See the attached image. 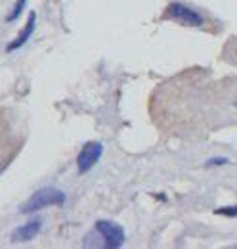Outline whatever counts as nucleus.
Listing matches in <instances>:
<instances>
[{"instance_id":"obj_1","label":"nucleus","mask_w":237,"mask_h":249,"mask_svg":"<svg viewBox=\"0 0 237 249\" xmlns=\"http://www.w3.org/2000/svg\"><path fill=\"white\" fill-rule=\"evenodd\" d=\"M126 240L124 228L111 222V220H98L94 228L85 236L83 246L85 248H105V249H118Z\"/></svg>"},{"instance_id":"obj_2","label":"nucleus","mask_w":237,"mask_h":249,"mask_svg":"<svg viewBox=\"0 0 237 249\" xmlns=\"http://www.w3.org/2000/svg\"><path fill=\"white\" fill-rule=\"evenodd\" d=\"M63 203H65V194L61 190L52 186H44L40 190H36L23 203L21 213L29 215V213H34V211H40V209H46V207H52V205H63Z\"/></svg>"},{"instance_id":"obj_3","label":"nucleus","mask_w":237,"mask_h":249,"mask_svg":"<svg viewBox=\"0 0 237 249\" xmlns=\"http://www.w3.org/2000/svg\"><path fill=\"white\" fill-rule=\"evenodd\" d=\"M167 18L174 19V21L182 23V25H189V27H201L205 23L201 14H197L195 10H191L189 6L182 4V2H172L167 8Z\"/></svg>"},{"instance_id":"obj_4","label":"nucleus","mask_w":237,"mask_h":249,"mask_svg":"<svg viewBox=\"0 0 237 249\" xmlns=\"http://www.w3.org/2000/svg\"><path fill=\"white\" fill-rule=\"evenodd\" d=\"M103 156V144L102 142H96V140H90L86 142L79 156H77V167H79V173L81 175H86L90 169L96 167V163H100V159Z\"/></svg>"},{"instance_id":"obj_5","label":"nucleus","mask_w":237,"mask_h":249,"mask_svg":"<svg viewBox=\"0 0 237 249\" xmlns=\"http://www.w3.org/2000/svg\"><path fill=\"white\" fill-rule=\"evenodd\" d=\"M42 228V220L40 218H34V220H29L27 224H21L19 228H16L12 232V242H31L34 240V236H38Z\"/></svg>"},{"instance_id":"obj_6","label":"nucleus","mask_w":237,"mask_h":249,"mask_svg":"<svg viewBox=\"0 0 237 249\" xmlns=\"http://www.w3.org/2000/svg\"><path fill=\"white\" fill-rule=\"evenodd\" d=\"M34 25H36V14L34 12H31L29 18H27V23H25V27L21 29V33L8 44V52H14V50H17V48H21V46H25V42L31 38V35L34 33Z\"/></svg>"},{"instance_id":"obj_7","label":"nucleus","mask_w":237,"mask_h":249,"mask_svg":"<svg viewBox=\"0 0 237 249\" xmlns=\"http://www.w3.org/2000/svg\"><path fill=\"white\" fill-rule=\"evenodd\" d=\"M25 2H27V0H17V4H16L14 12L8 16V21H14V19H17V18H19V14H21V12H23V8H25Z\"/></svg>"},{"instance_id":"obj_8","label":"nucleus","mask_w":237,"mask_h":249,"mask_svg":"<svg viewBox=\"0 0 237 249\" xmlns=\"http://www.w3.org/2000/svg\"><path fill=\"white\" fill-rule=\"evenodd\" d=\"M216 215H226V217H237V205H234V207H220V209H216Z\"/></svg>"},{"instance_id":"obj_9","label":"nucleus","mask_w":237,"mask_h":249,"mask_svg":"<svg viewBox=\"0 0 237 249\" xmlns=\"http://www.w3.org/2000/svg\"><path fill=\"white\" fill-rule=\"evenodd\" d=\"M228 163V159L226 157H220V159H210L207 165H226Z\"/></svg>"},{"instance_id":"obj_10","label":"nucleus","mask_w":237,"mask_h":249,"mask_svg":"<svg viewBox=\"0 0 237 249\" xmlns=\"http://www.w3.org/2000/svg\"><path fill=\"white\" fill-rule=\"evenodd\" d=\"M236 107H237V102H236Z\"/></svg>"}]
</instances>
